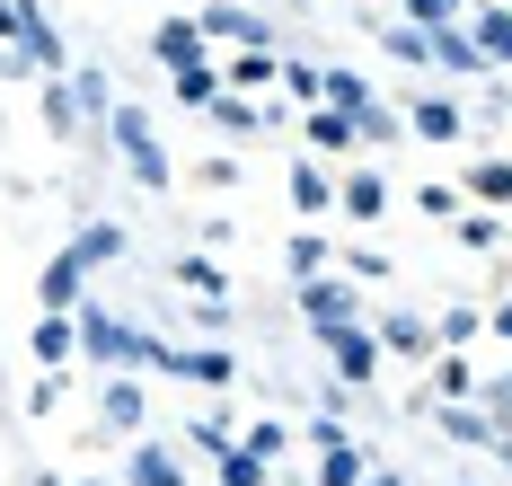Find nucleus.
Returning a JSON list of instances; mask_svg holds the SVG:
<instances>
[{
  "label": "nucleus",
  "instance_id": "f257e3e1",
  "mask_svg": "<svg viewBox=\"0 0 512 486\" xmlns=\"http://www.w3.org/2000/svg\"><path fill=\"white\" fill-rule=\"evenodd\" d=\"M106 133H115V151H124V177L168 186V151H159V133H151V115H142V107H115V115H106Z\"/></svg>",
  "mask_w": 512,
  "mask_h": 486
},
{
  "label": "nucleus",
  "instance_id": "f03ea898",
  "mask_svg": "<svg viewBox=\"0 0 512 486\" xmlns=\"http://www.w3.org/2000/svg\"><path fill=\"white\" fill-rule=\"evenodd\" d=\"M71 327H80V354H89L98 372H133V319H115V310H98V301H80Z\"/></svg>",
  "mask_w": 512,
  "mask_h": 486
},
{
  "label": "nucleus",
  "instance_id": "7ed1b4c3",
  "mask_svg": "<svg viewBox=\"0 0 512 486\" xmlns=\"http://www.w3.org/2000/svg\"><path fill=\"white\" fill-rule=\"evenodd\" d=\"M195 27H204V45H239V54H283V45H274V27H265L256 9H239V0H212Z\"/></svg>",
  "mask_w": 512,
  "mask_h": 486
},
{
  "label": "nucleus",
  "instance_id": "20e7f679",
  "mask_svg": "<svg viewBox=\"0 0 512 486\" xmlns=\"http://www.w3.org/2000/svg\"><path fill=\"white\" fill-rule=\"evenodd\" d=\"M301 319L318 327V336H327V327H354L362 319L354 283H345V274H309V283H301Z\"/></svg>",
  "mask_w": 512,
  "mask_h": 486
},
{
  "label": "nucleus",
  "instance_id": "39448f33",
  "mask_svg": "<svg viewBox=\"0 0 512 486\" xmlns=\"http://www.w3.org/2000/svg\"><path fill=\"white\" fill-rule=\"evenodd\" d=\"M318 345H327V363H336V380H345V389H362V380L380 372V336H371V327H327V336H318Z\"/></svg>",
  "mask_w": 512,
  "mask_h": 486
},
{
  "label": "nucleus",
  "instance_id": "423d86ee",
  "mask_svg": "<svg viewBox=\"0 0 512 486\" xmlns=\"http://www.w3.org/2000/svg\"><path fill=\"white\" fill-rule=\"evenodd\" d=\"M371 336H380V354H407V363H433V354H442L424 310H380V319H371Z\"/></svg>",
  "mask_w": 512,
  "mask_h": 486
},
{
  "label": "nucleus",
  "instance_id": "0eeeda50",
  "mask_svg": "<svg viewBox=\"0 0 512 486\" xmlns=\"http://www.w3.org/2000/svg\"><path fill=\"white\" fill-rule=\"evenodd\" d=\"M415 416H424V425H442V433H451V442H468V451H495V442H504L486 407H433V398L415 389Z\"/></svg>",
  "mask_w": 512,
  "mask_h": 486
},
{
  "label": "nucleus",
  "instance_id": "6e6552de",
  "mask_svg": "<svg viewBox=\"0 0 512 486\" xmlns=\"http://www.w3.org/2000/svg\"><path fill=\"white\" fill-rule=\"evenodd\" d=\"M36 301H45V310H62V319H71V310H80V301H89V266H80V257H71V248H62V257H45V283H36Z\"/></svg>",
  "mask_w": 512,
  "mask_h": 486
},
{
  "label": "nucleus",
  "instance_id": "1a4fd4ad",
  "mask_svg": "<svg viewBox=\"0 0 512 486\" xmlns=\"http://www.w3.org/2000/svg\"><path fill=\"white\" fill-rule=\"evenodd\" d=\"M477 389H486V372L468 363V354H433V407H477Z\"/></svg>",
  "mask_w": 512,
  "mask_h": 486
},
{
  "label": "nucleus",
  "instance_id": "9d476101",
  "mask_svg": "<svg viewBox=\"0 0 512 486\" xmlns=\"http://www.w3.org/2000/svg\"><path fill=\"white\" fill-rule=\"evenodd\" d=\"M168 380H195V389H212V398H221V389L239 380V363H230L221 345H177V363H168Z\"/></svg>",
  "mask_w": 512,
  "mask_h": 486
},
{
  "label": "nucleus",
  "instance_id": "9b49d317",
  "mask_svg": "<svg viewBox=\"0 0 512 486\" xmlns=\"http://www.w3.org/2000/svg\"><path fill=\"white\" fill-rule=\"evenodd\" d=\"M460 124H468L460 98H442V89H424V98L407 107V133H415V142H460Z\"/></svg>",
  "mask_w": 512,
  "mask_h": 486
},
{
  "label": "nucleus",
  "instance_id": "f8f14e48",
  "mask_svg": "<svg viewBox=\"0 0 512 486\" xmlns=\"http://www.w3.org/2000/svg\"><path fill=\"white\" fill-rule=\"evenodd\" d=\"M318 107H327V115H345V124H362V115L380 107V98H371V80H362V71H318Z\"/></svg>",
  "mask_w": 512,
  "mask_h": 486
},
{
  "label": "nucleus",
  "instance_id": "ddd939ff",
  "mask_svg": "<svg viewBox=\"0 0 512 486\" xmlns=\"http://www.w3.org/2000/svg\"><path fill=\"white\" fill-rule=\"evenodd\" d=\"M460 27H468V45L486 54V71H512V9H495V0H486V9H477V18H460Z\"/></svg>",
  "mask_w": 512,
  "mask_h": 486
},
{
  "label": "nucleus",
  "instance_id": "4468645a",
  "mask_svg": "<svg viewBox=\"0 0 512 486\" xmlns=\"http://www.w3.org/2000/svg\"><path fill=\"white\" fill-rule=\"evenodd\" d=\"M151 54L168 62V71H195V62H204V27H195V18H159V27H151Z\"/></svg>",
  "mask_w": 512,
  "mask_h": 486
},
{
  "label": "nucleus",
  "instance_id": "2eb2a0df",
  "mask_svg": "<svg viewBox=\"0 0 512 486\" xmlns=\"http://www.w3.org/2000/svg\"><path fill=\"white\" fill-rule=\"evenodd\" d=\"M336 204H345V221H380V213H389L380 168H345V177H336Z\"/></svg>",
  "mask_w": 512,
  "mask_h": 486
},
{
  "label": "nucleus",
  "instance_id": "dca6fc26",
  "mask_svg": "<svg viewBox=\"0 0 512 486\" xmlns=\"http://www.w3.org/2000/svg\"><path fill=\"white\" fill-rule=\"evenodd\" d=\"M98 416H106V433H142V416H151V398H142V380H106V398H98Z\"/></svg>",
  "mask_w": 512,
  "mask_h": 486
},
{
  "label": "nucleus",
  "instance_id": "f3484780",
  "mask_svg": "<svg viewBox=\"0 0 512 486\" xmlns=\"http://www.w3.org/2000/svg\"><path fill=\"white\" fill-rule=\"evenodd\" d=\"M124 478H133V486H186V460H177L168 442H133V460H124Z\"/></svg>",
  "mask_w": 512,
  "mask_h": 486
},
{
  "label": "nucleus",
  "instance_id": "a211bd4d",
  "mask_svg": "<svg viewBox=\"0 0 512 486\" xmlns=\"http://www.w3.org/2000/svg\"><path fill=\"white\" fill-rule=\"evenodd\" d=\"M71 354H80V327L62 319V310H45V319H36V363H45V372H62Z\"/></svg>",
  "mask_w": 512,
  "mask_h": 486
},
{
  "label": "nucleus",
  "instance_id": "6ab92c4d",
  "mask_svg": "<svg viewBox=\"0 0 512 486\" xmlns=\"http://www.w3.org/2000/svg\"><path fill=\"white\" fill-rule=\"evenodd\" d=\"M468 195H477L486 213H504L512 204V160H468Z\"/></svg>",
  "mask_w": 512,
  "mask_h": 486
},
{
  "label": "nucleus",
  "instance_id": "aec40b11",
  "mask_svg": "<svg viewBox=\"0 0 512 486\" xmlns=\"http://www.w3.org/2000/svg\"><path fill=\"white\" fill-rule=\"evenodd\" d=\"M292 204H301V213H327V204H336V177L318 160H292Z\"/></svg>",
  "mask_w": 512,
  "mask_h": 486
},
{
  "label": "nucleus",
  "instance_id": "412c9836",
  "mask_svg": "<svg viewBox=\"0 0 512 486\" xmlns=\"http://www.w3.org/2000/svg\"><path fill=\"white\" fill-rule=\"evenodd\" d=\"M71 107H80V124H106V115H115V89H106V71H71Z\"/></svg>",
  "mask_w": 512,
  "mask_h": 486
},
{
  "label": "nucleus",
  "instance_id": "4be33fe9",
  "mask_svg": "<svg viewBox=\"0 0 512 486\" xmlns=\"http://www.w3.org/2000/svg\"><path fill=\"white\" fill-rule=\"evenodd\" d=\"M362 478H371L362 442H336V451H318V486H362Z\"/></svg>",
  "mask_w": 512,
  "mask_h": 486
},
{
  "label": "nucleus",
  "instance_id": "5701e85b",
  "mask_svg": "<svg viewBox=\"0 0 512 486\" xmlns=\"http://www.w3.org/2000/svg\"><path fill=\"white\" fill-rule=\"evenodd\" d=\"M71 257H80V266H115V257H124V230H115V221H89V230L71 239Z\"/></svg>",
  "mask_w": 512,
  "mask_h": 486
},
{
  "label": "nucleus",
  "instance_id": "b1692460",
  "mask_svg": "<svg viewBox=\"0 0 512 486\" xmlns=\"http://www.w3.org/2000/svg\"><path fill=\"white\" fill-rule=\"evenodd\" d=\"M177 283H186L195 301H230V274L212 266V257H177Z\"/></svg>",
  "mask_w": 512,
  "mask_h": 486
},
{
  "label": "nucleus",
  "instance_id": "393cba45",
  "mask_svg": "<svg viewBox=\"0 0 512 486\" xmlns=\"http://www.w3.org/2000/svg\"><path fill=\"white\" fill-rule=\"evenodd\" d=\"M477 327H486V310H468V301H451V310L433 319V345H442V354H460V345L477 336Z\"/></svg>",
  "mask_w": 512,
  "mask_h": 486
},
{
  "label": "nucleus",
  "instance_id": "a878e982",
  "mask_svg": "<svg viewBox=\"0 0 512 486\" xmlns=\"http://www.w3.org/2000/svg\"><path fill=\"white\" fill-rule=\"evenodd\" d=\"M186 442H195L204 460H221V451H239V425H230V416L212 407V416H195V425H186Z\"/></svg>",
  "mask_w": 512,
  "mask_h": 486
},
{
  "label": "nucleus",
  "instance_id": "bb28decb",
  "mask_svg": "<svg viewBox=\"0 0 512 486\" xmlns=\"http://www.w3.org/2000/svg\"><path fill=\"white\" fill-rule=\"evenodd\" d=\"M433 62H442V71H460V80H477V71H486V54L468 45V27H451V36H433Z\"/></svg>",
  "mask_w": 512,
  "mask_h": 486
},
{
  "label": "nucleus",
  "instance_id": "cd10ccee",
  "mask_svg": "<svg viewBox=\"0 0 512 486\" xmlns=\"http://www.w3.org/2000/svg\"><path fill=\"white\" fill-rule=\"evenodd\" d=\"M283 71V54H230V71H221V89H265Z\"/></svg>",
  "mask_w": 512,
  "mask_h": 486
},
{
  "label": "nucleus",
  "instance_id": "c85d7f7f",
  "mask_svg": "<svg viewBox=\"0 0 512 486\" xmlns=\"http://www.w3.org/2000/svg\"><path fill=\"white\" fill-rule=\"evenodd\" d=\"M45 133H53V142H71V133H80V107H71V80H45Z\"/></svg>",
  "mask_w": 512,
  "mask_h": 486
},
{
  "label": "nucleus",
  "instance_id": "c756f323",
  "mask_svg": "<svg viewBox=\"0 0 512 486\" xmlns=\"http://www.w3.org/2000/svg\"><path fill=\"white\" fill-rule=\"evenodd\" d=\"M451 239H460L468 257H486V248L504 239V221H495V213H460V221H451Z\"/></svg>",
  "mask_w": 512,
  "mask_h": 486
},
{
  "label": "nucleus",
  "instance_id": "7c9ffc66",
  "mask_svg": "<svg viewBox=\"0 0 512 486\" xmlns=\"http://www.w3.org/2000/svg\"><path fill=\"white\" fill-rule=\"evenodd\" d=\"M212 486H265V460L256 451H221L212 460Z\"/></svg>",
  "mask_w": 512,
  "mask_h": 486
},
{
  "label": "nucleus",
  "instance_id": "2f4dec72",
  "mask_svg": "<svg viewBox=\"0 0 512 486\" xmlns=\"http://www.w3.org/2000/svg\"><path fill=\"white\" fill-rule=\"evenodd\" d=\"M212 124H221V133H256V124H265V107H248V98H230V89H221V98H212Z\"/></svg>",
  "mask_w": 512,
  "mask_h": 486
},
{
  "label": "nucleus",
  "instance_id": "473e14b6",
  "mask_svg": "<svg viewBox=\"0 0 512 486\" xmlns=\"http://www.w3.org/2000/svg\"><path fill=\"white\" fill-rule=\"evenodd\" d=\"M283 274H327V239H318V230H301V239H292V248H283Z\"/></svg>",
  "mask_w": 512,
  "mask_h": 486
},
{
  "label": "nucleus",
  "instance_id": "72a5a7b5",
  "mask_svg": "<svg viewBox=\"0 0 512 486\" xmlns=\"http://www.w3.org/2000/svg\"><path fill=\"white\" fill-rule=\"evenodd\" d=\"M309 142H318L327 160H336V151H362V142H354V124H345V115H327V107L309 115Z\"/></svg>",
  "mask_w": 512,
  "mask_h": 486
},
{
  "label": "nucleus",
  "instance_id": "f704fd0d",
  "mask_svg": "<svg viewBox=\"0 0 512 486\" xmlns=\"http://www.w3.org/2000/svg\"><path fill=\"white\" fill-rule=\"evenodd\" d=\"M380 45H389L398 62H415V71L433 62V36H424V27H380Z\"/></svg>",
  "mask_w": 512,
  "mask_h": 486
},
{
  "label": "nucleus",
  "instance_id": "c9c22d12",
  "mask_svg": "<svg viewBox=\"0 0 512 486\" xmlns=\"http://www.w3.org/2000/svg\"><path fill=\"white\" fill-rule=\"evenodd\" d=\"M407 18L424 36H451V27H460V0H407Z\"/></svg>",
  "mask_w": 512,
  "mask_h": 486
},
{
  "label": "nucleus",
  "instance_id": "e433bc0d",
  "mask_svg": "<svg viewBox=\"0 0 512 486\" xmlns=\"http://www.w3.org/2000/svg\"><path fill=\"white\" fill-rule=\"evenodd\" d=\"M177 98H186V107H212V98H221V71H212V62L177 71Z\"/></svg>",
  "mask_w": 512,
  "mask_h": 486
},
{
  "label": "nucleus",
  "instance_id": "4c0bfd02",
  "mask_svg": "<svg viewBox=\"0 0 512 486\" xmlns=\"http://www.w3.org/2000/svg\"><path fill=\"white\" fill-rule=\"evenodd\" d=\"M274 80H283V98H318V62H301V54H283Z\"/></svg>",
  "mask_w": 512,
  "mask_h": 486
},
{
  "label": "nucleus",
  "instance_id": "58836bf2",
  "mask_svg": "<svg viewBox=\"0 0 512 486\" xmlns=\"http://www.w3.org/2000/svg\"><path fill=\"white\" fill-rule=\"evenodd\" d=\"M239 451H256V460L274 469V460H283V425H248V433H239Z\"/></svg>",
  "mask_w": 512,
  "mask_h": 486
},
{
  "label": "nucleus",
  "instance_id": "ea45409f",
  "mask_svg": "<svg viewBox=\"0 0 512 486\" xmlns=\"http://www.w3.org/2000/svg\"><path fill=\"white\" fill-rule=\"evenodd\" d=\"M477 407H486V416H512V372H486V389H477Z\"/></svg>",
  "mask_w": 512,
  "mask_h": 486
},
{
  "label": "nucleus",
  "instance_id": "a19ab883",
  "mask_svg": "<svg viewBox=\"0 0 512 486\" xmlns=\"http://www.w3.org/2000/svg\"><path fill=\"white\" fill-rule=\"evenodd\" d=\"M380 274H389V257H380V248H354V257H345V283H380Z\"/></svg>",
  "mask_w": 512,
  "mask_h": 486
},
{
  "label": "nucleus",
  "instance_id": "79ce46f5",
  "mask_svg": "<svg viewBox=\"0 0 512 486\" xmlns=\"http://www.w3.org/2000/svg\"><path fill=\"white\" fill-rule=\"evenodd\" d=\"M53 407H62V372H45L36 389H27V416H53Z\"/></svg>",
  "mask_w": 512,
  "mask_h": 486
},
{
  "label": "nucleus",
  "instance_id": "37998d69",
  "mask_svg": "<svg viewBox=\"0 0 512 486\" xmlns=\"http://www.w3.org/2000/svg\"><path fill=\"white\" fill-rule=\"evenodd\" d=\"M18 18H27V0H0V45H18Z\"/></svg>",
  "mask_w": 512,
  "mask_h": 486
},
{
  "label": "nucleus",
  "instance_id": "c03bdc74",
  "mask_svg": "<svg viewBox=\"0 0 512 486\" xmlns=\"http://www.w3.org/2000/svg\"><path fill=\"white\" fill-rule=\"evenodd\" d=\"M27 71H36V62L18 54V45H0V80H27Z\"/></svg>",
  "mask_w": 512,
  "mask_h": 486
},
{
  "label": "nucleus",
  "instance_id": "a18cd8bd",
  "mask_svg": "<svg viewBox=\"0 0 512 486\" xmlns=\"http://www.w3.org/2000/svg\"><path fill=\"white\" fill-rule=\"evenodd\" d=\"M486 319H495V336H512V301H495V310H486Z\"/></svg>",
  "mask_w": 512,
  "mask_h": 486
},
{
  "label": "nucleus",
  "instance_id": "49530a36",
  "mask_svg": "<svg viewBox=\"0 0 512 486\" xmlns=\"http://www.w3.org/2000/svg\"><path fill=\"white\" fill-rule=\"evenodd\" d=\"M362 486H398V478H389V469H371V478H362Z\"/></svg>",
  "mask_w": 512,
  "mask_h": 486
},
{
  "label": "nucleus",
  "instance_id": "de8ad7c7",
  "mask_svg": "<svg viewBox=\"0 0 512 486\" xmlns=\"http://www.w3.org/2000/svg\"><path fill=\"white\" fill-rule=\"evenodd\" d=\"M27 486H62V478H45V469H36V478H27Z\"/></svg>",
  "mask_w": 512,
  "mask_h": 486
},
{
  "label": "nucleus",
  "instance_id": "09e8293b",
  "mask_svg": "<svg viewBox=\"0 0 512 486\" xmlns=\"http://www.w3.org/2000/svg\"><path fill=\"white\" fill-rule=\"evenodd\" d=\"M71 486H106V478H71Z\"/></svg>",
  "mask_w": 512,
  "mask_h": 486
},
{
  "label": "nucleus",
  "instance_id": "8fccbe9b",
  "mask_svg": "<svg viewBox=\"0 0 512 486\" xmlns=\"http://www.w3.org/2000/svg\"><path fill=\"white\" fill-rule=\"evenodd\" d=\"M504 239H512V221H504Z\"/></svg>",
  "mask_w": 512,
  "mask_h": 486
}]
</instances>
